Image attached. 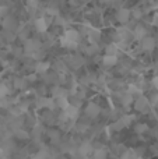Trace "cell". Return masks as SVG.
<instances>
[{
  "mask_svg": "<svg viewBox=\"0 0 158 159\" xmlns=\"http://www.w3.org/2000/svg\"><path fill=\"white\" fill-rule=\"evenodd\" d=\"M91 151V145L90 144H84V145H81V148H80V152L83 155H86V154H88V152Z\"/></svg>",
  "mask_w": 158,
  "mask_h": 159,
  "instance_id": "cell-14",
  "label": "cell"
},
{
  "mask_svg": "<svg viewBox=\"0 0 158 159\" xmlns=\"http://www.w3.org/2000/svg\"><path fill=\"white\" fill-rule=\"evenodd\" d=\"M48 69H49V63H48V61H38V63H36V66H35V71L39 73V74L46 73Z\"/></svg>",
  "mask_w": 158,
  "mask_h": 159,
  "instance_id": "cell-9",
  "label": "cell"
},
{
  "mask_svg": "<svg viewBox=\"0 0 158 159\" xmlns=\"http://www.w3.org/2000/svg\"><path fill=\"white\" fill-rule=\"evenodd\" d=\"M45 157H46V154H45L44 151H41V152H38V154L34 157V159H45Z\"/></svg>",
  "mask_w": 158,
  "mask_h": 159,
  "instance_id": "cell-17",
  "label": "cell"
},
{
  "mask_svg": "<svg viewBox=\"0 0 158 159\" xmlns=\"http://www.w3.org/2000/svg\"><path fill=\"white\" fill-rule=\"evenodd\" d=\"M132 17V11L129 8H119L116 13V20L120 24H128Z\"/></svg>",
  "mask_w": 158,
  "mask_h": 159,
  "instance_id": "cell-1",
  "label": "cell"
},
{
  "mask_svg": "<svg viewBox=\"0 0 158 159\" xmlns=\"http://www.w3.org/2000/svg\"><path fill=\"white\" fill-rule=\"evenodd\" d=\"M60 159H66V158H60Z\"/></svg>",
  "mask_w": 158,
  "mask_h": 159,
  "instance_id": "cell-23",
  "label": "cell"
},
{
  "mask_svg": "<svg viewBox=\"0 0 158 159\" xmlns=\"http://www.w3.org/2000/svg\"><path fill=\"white\" fill-rule=\"evenodd\" d=\"M105 50H106V55H116L118 53V45L116 43H109Z\"/></svg>",
  "mask_w": 158,
  "mask_h": 159,
  "instance_id": "cell-12",
  "label": "cell"
},
{
  "mask_svg": "<svg viewBox=\"0 0 158 159\" xmlns=\"http://www.w3.org/2000/svg\"><path fill=\"white\" fill-rule=\"evenodd\" d=\"M146 130H147V126H146V124H139V126L136 127L137 133H143V131H146Z\"/></svg>",
  "mask_w": 158,
  "mask_h": 159,
  "instance_id": "cell-16",
  "label": "cell"
},
{
  "mask_svg": "<svg viewBox=\"0 0 158 159\" xmlns=\"http://www.w3.org/2000/svg\"><path fill=\"white\" fill-rule=\"evenodd\" d=\"M38 46H39V43H38V41H28L27 43H25V49L28 50V52H35L36 49H38Z\"/></svg>",
  "mask_w": 158,
  "mask_h": 159,
  "instance_id": "cell-11",
  "label": "cell"
},
{
  "mask_svg": "<svg viewBox=\"0 0 158 159\" xmlns=\"http://www.w3.org/2000/svg\"><path fill=\"white\" fill-rule=\"evenodd\" d=\"M154 85H156V88L158 89V77H157L156 80H154Z\"/></svg>",
  "mask_w": 158,
  "mask_h": 159,
  "instance_id": "cell-20",
  "label": "cell"
},
{
  "mask_svg": "<svg viewBox=\"0 0 158 159\" xmlns=\"http://www.w3.org/2000/svg\"><path fill=\"white\" fill-rule=\"evenodd\" d=\"M17 135H18L21 140H25V138H28V134L25 131H18V133H17Z\"/></svg>",
  "mask_w": 158,
  "mask_h": 159,
  "instance_id": "cell-19",
  "label": "cell"
},
{
  "mask_svg": "<svg viewBox=\"0 0 158 159\" xmlns=\"http://www.w3.org/2000/svg\"><path fill=\"white\" fill-rule=\"evenodd\" d=\"M132 16H133L136 20H139V18H142L143 13H142V10H140V8H134L133 13H132Z\"/></svg>",
  "mask_w": 158,
  "mask_h": 159,
  "instance_id": "cell-15",
  "label": "cell"
},
{
  "mask_svg": "<svg viewBox=\"0 0 158 159\" xmlns=\"http://www.w3.org/2000/svg\"><path fill=\"white\" fill-rule=\"evenodd\" d=\"M133 36L134 39H139V41H143L146 38V28L142 27V25H137L133 31Z\"/></svg>",
  "mask_w": 158,
  "mask_h": 159,
  "instance_id": "cell-6",
  "label": "cell"
},
{
  "mask_svg": "<svg viewBox=\"0 0 158 159\" xmlns=\"http://www.w3.org/2000/svg\"><path fill=\"white\" fill-rule=\"evenodd\" d=\"M101 38V32L97 30H92V31H88V41L91 42V45H95Z\"/></svg>",
  "mask_w": 158,
  "mask_h": 159,
  "instance_id": "cell-7",
  "label": "cell"
},
{
  "mask_svg": "<svg viewBox=\"0 0 158 159\" xmlns=\"http://www.w3.org/2000/svg\"><path fill=\"white\" fill-rule=\"evenodd\" d=\"M64 36H66L69 41H72V42H78V39H80V34H78V31L73 30V28H70V30H66V32H64Z\"/></svg>",
  "mask_w": 158,
  "mask_h": 159,
  "instance_id": "cell-5",
  "label": "cell"
},
{
  "mask_svg": "<svg viewBox=\"0 0 158 159\" xmlns=\"http://www.w3.org/2000/svg\"><path fill=\"white\" fill-rule=\"evenodd\" d=\"M146 107H147V99H146L144 96H140V98L136 101V109L137 110H146Z\"/></svg>",
  "mask_w": 158,
  "mask_h": 159,
  "instance_id": "cell-10",
  "label": "cell"
},
{
  "mask_svg": "<svg viewBox=\"0 0 158 159\" xmlns=\"http://www.w3.org/2000/svg\"><path fill=\"white\" fill-rule=\"evenodd\" d=\"M100 112H101L100 106H98V105H95V103H90L88 106H87V113H88L91 117L98 116V115H100Z\"/></svg>",
  "mask_w": 158,
  "mask_h": 159,
  "instance_id": "cell-8",
  "label": "cell"
},
{
  "mask_svg": "<svg viewBox=\"0 0 158 159\" xmlns=\"http://www.w3.org/2000/svg\"><path fill=\"white\" fill-rule=\"evenodd\" d=\"M35 30L38 31V32H46V30H48V21L44 18V17H41V18H38L35 21Z\"/></svg>",
  "mask_w": 158,
  "mask_h": 159,
  "instance_id": "cell-4",
  "label": "cell"
},
{
  "mask_svg": "<svg viewBox=\"0 0 158 159\" xmlns=\"http://www.w3.org/2000/svg\"><path fill=\"white\" fill-rule=\"evenodd\" d=\"M102 63L106 67H112L118 63V56L116 55H105L102 57Z\"/></svg>",
  "mask_w": 158,
  "mask_h": 159,
  "instance_id": "cell-3",
  "label": "cell"
},
{
  "mask_svg": "<svg viewBox=\"0 0 158 159\" xmlns=\"http://www.w3.org/2000/svg\"><path fill=\"white\" fill-rule=\"evenodd\" d=\"M154 24H158V14H156V17H154Z\"/></svg>",
  "mask_w": 158,
  "mask_h": 159,
  "instance_id": "cell-21",
  "label": "cell"
},
{
  "mask_svg": "<svg viewBox=\"0 0 158 159\" xmlns=\"http://www.w3.org/2000/svg\"><path fill=\"white\" fill-rule=\"evenodd\" d=\"M104 2H108L109 3V2H114V0H104Z\"/></svg>",
  "mask_w": 158,
  "mask_h": 159,
  "instance_id": "cell-22",
  "label": "cell"
},
{
  "mask_svg": "<svg viewBox=\"0 0 158 159\" xmlns=\"http://www.w3.org/2000/svg\"><path fill=\"white\" fill-rule=\"evenodd\" d=\"M106 158V152L105 149H97L94 154V159H105Z\"/></svg>",
  "mask_w": 158,
  "mask_h": 159,
  "instance_id": "cell-13",
  "label": "cell"
},
{
  "mask_svg": "<svg viewBox=\"0 0 158 159\" xmlns=\"http://www.w3.org/2000/svg\"><path fill=\"white\" fill-rule=\"evenodd\" d=\"M28 6L32 8H36V6H38V0H28Z\"/></svg>",
  "mask_w": 158,
  "mask_h": 159,
  "instance_id": "cell-18",
  "label": "cell"
},
{
  "mask_svg": "<svg viewBox=\"0 0 158 159\" xmlns=\"http://www.w3.org/2000/svg\"><path fill=\"white\" fill-rule=\"evenodd\" d=\"M156 45H157V43H156V39L151 38V36H146V38L142 41L143 49H144V50H148V52H150V50H153L154 48H156Z\"/></svg>",
  "mask_w": 158,
  "mask_h": 159,
  "instance_id": "cell-2",
  "label": "cell"
}]
</instances>
